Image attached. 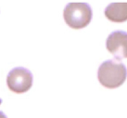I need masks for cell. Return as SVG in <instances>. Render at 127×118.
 <instances>
[{"mask_svg":"<svg viewBox=\"0 0 127 118\" xmlns=\"http://www.w3.org/2000/svg\"><path fill=\"white\" fill-rule=\"evenodd\" d=\"M105 16L110 22L121 23L127 21V2L111 3L105 8Z\"/></svg>","mask_w":127,"mask_h":118,"instance_id":"obj_5","label":"cell"},{"mask_svg":"<svg viewBox=\"0 0 127 118\" xmlns=\"http://www.w3.org/2000/svg\"><path fill=\"white\" fill-rule=\"evenodd\" d=\"M63 17L65 22L71 28L82 29L90 23L93 17V11L87 3L72 2L65 7Z\"/></svg>","mask_w":127,"mask_h":118,"instance_id":"obj_2","label":"cell"},{"mask_svg":"<svg viewBox=\"0 0 127 118\" xmlns=\"http://www.w3.org/2000/svg\"><path fill=\"white\" fill-rule=\"evenodd\" d=\"M126 66L116 60H108L100 64L97 71L99 83L108 88H116L121 86L126 80Z\"/></svg>","mask_w":127,"mask_h":118,"instance_id":"obj_1","label":"cell"},{"mask_svg":"<svg viewBox=\"0 0 127 118\" xmlns=\"http://www.w3.org/2000/svg\"><path fill=\"white\" fill-rule=\"evenodd\" d=\"M33 76L30 70L24 67L12 69L7 76L8 88L15 93L21 94L27 92L32 86Z\"/></svg>","mask_w":127,"mask_h":118,"instance_id":"obj_3","label":"cell"},{"mask_svg":"<svg viewBox=\"0 0 127 118\" xmlns=\"http://www.w3.org/2000/svg\"><path fill=\"white\" fill-rule=\"evenodd\" d=\"M106 47L114 56V60L120 61L127 58V32L118 30L112 32L107 38Z\"/></svg>","mask_w":127,"mask_h":118,"instance_id":"obj_4","label":"cell"},{"mask_svg":"<svg viewBox=\"0 0 127 118\" xmlns=\"http://www.w3.org/2000/svg\"><path fill=\"white\" fill-rule=\"evenodd\" d=\"M0 118H7V115L4 114L2 111H0Z\"/></svg>","mask_w":127,"mask_h":118,"instance_id":"obj_6","label":"cell"},{"mask_svg":"<svg viewBox=\"0 0 127 118\" xmlns=\"http://www.w3.org/2000/svg\"><path fill=\"white\" fill-rule=\"evenodd\" d=\"M1 103H2V99H0V105H1Z\"/></svg>","mask_w":127,"mask_h":118,"instance_id":"obj_7","label":"cell"}]
</instances>
